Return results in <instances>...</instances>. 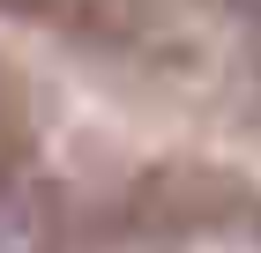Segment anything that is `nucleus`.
I'll return each mask as SVG.
<instances>
[{
	"label": "nucleus",
	"instance_id": "obj_2",
	"mask_svg": "<svg viewBox=\"0 0 261 253\" xmlns=\"http://www.w3.org/2000/svg\"><path fill=\"white\" fill-rule=\"evenodd\" d=\"M239 8H246V15H254V22H261V0H239Z\"/></svg>",
	"mask_w": 261,
	"mask_h": 253
},
{
	"label": "nucleus",
	"instance_id": "obj_1",
	"mask_svg": "<svg viewBox=\"0 0 261 253\" xmlns=\"http://www.w3.org/2000/svg\"><path fill=\"white\" fill-rule=\"evenodd\" d=\"M30 246H38V209L22 186L0 179V253H30Z\"/></svg>",
	"mask_w": 261,
	"mask_h": 253
}]
</instances>
